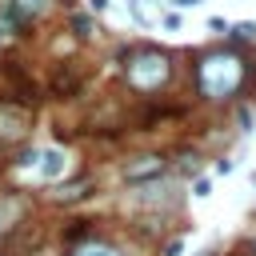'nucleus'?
<instances>
[{
    "instance_id": "f257e3e1",
    "label": "nucleus",
    "mask_w": 256,
    "mask_h": 256,
    "mask_svg": "<svg viewBox=\"0 0 256 256\" xmlns=\"http://www.w3.org/2000/svg\"><path fill=\"white\" fill-rule=\"evenodd\" d=\"M196 84H200L204 96L224 100V96H232V92L244 84V60H240L236 52H212V56L200 60V68H196Z\"/></svg>"
},
{
    "instance_id": "f03ea898",
    "label": "nucleus",
    "mask_w": 256,
    "mask_h": 256,
    "mask_svg": "<svg viewBox=\"0 0 256 256\" xmlns=\"http://www.w3.org/2000/svg\"><path fill=\"white\" fill-rule=\"evenodd\" d=\"M124 72H128V84H132V88L152 92V88H160V84L168 80V56L156 52V48H140V52L128 56Z\"/></svg>"
},
{
    "instance_id": "7ed1b4c3",
    "label": "nucleus",
    "mask_w": 256,
    "mask_h": 256,
    "mask_svg": "<svg viewBox=\"0 0 256 256\" xmlns=\"http://www.w3.org/2000/svg\"><path fill=\"white\" fill-rule=\"evenodd\" d=\"M44 180H56L60 172H64V152L60 148H44V152H36V164H32Z\"/></svg>"
},
{
    "instance_id": "20e7f679",
    "label": "nucleus",
    "mask_w": 256,
    "mask_h": 256,
    "mask_svg": "<svg viewBox=\"0 0 256 256\" xmlns=\"http://www.w3.org/2000/svg\"><path fill=\"white\" fill-rule=\"evenodd\" d=\"M160 172H164V160H160V156H140L136 164H128L124 176H128V180H148V176H160Z\"/></svg>"
},
{
    "instance_id": "39448f33",
    "label": "nucleus",
    "mask_w": 256,
    "mask_h": 256,
    "mask_svg": "<svg viewBox=\"0 0 256 256\" xmlns=\"http://www.w3.org/2000/svg\"><path fill=\"white\" fill-rule=\"evenodd\" d=\"M20 208H24V204H20V196H0V232L16 224V216H20Z\"/></svg>"
},
{
    "instance_id": "423d86ee",
    "label": "nucleus",
    "mask_w": 256,
    "mask_h": 256,
    "mask_svg": "<svg viewBox=\"0 0 256 256\" xmlns=\"http://www.w3.org/2000/svg\"><path fill=\"white\" fill-rule=\"evenodd\" d=\"M44 4H48V0H16V4H12V20H28V16H36Z\"/></svg>"
},
{
    "instance_id": "0eeeda50",
    "label": "nucleus",
    "mask_w": 256,
    "mask_h": 256,
    "mask_svg": "<svg viewBox=\"0 0 256 256\" xmlns=\"http://www.w3.org/2000/svg\"><path fill=\"white\" fill-rule=\"evenodd\" d=\"M72 256H120V252L108 248V244H84V248H76Z\"/></svg>"
},
{
    "instance_id": "6e6552de",
    "label": "nucleus",
    "mask_w": 256,
    "mask_h": 256,
    "mask_svg": "<svg viewBox=\"0 0 256 256\" xmlns=\"http://www.w3.org/2000/svg\"><path fill=\"white\" fill-rule=\"evenodd\" d=\"M232 36H236V40H256V24H236Z\"/></svg>"
},
{
    "instance_id": "1a4fd4ad",
    "label": "nucleus",
    "mask_w": 256,
    "mask_h": 256,
    "mask_svg": "<svg viewBox=\"0 0 256 256\" xmlns=\"http://www.w3.org/2000/svg\"><path fill=\"white\" fill-rule=\"evenodd\" d=\"M72 28H76V36H92V20H88V16H76Z\"/></svg>"
},
{
    "instance_id": "9d476101",
    "label": "nucleus",
    "mask_w": 256,
    "mask_h": 256,
    "mask_svg": "<svg viewBox=\"0 0 256 256\" xmlns=\"http://www.w3.org/2000/svg\"><path fill=\"white\" fill-rule=\"evenodd\" d=\"M212 192V180H196V196H208Z\"/></svg>"
},
{
    "instance_id": "9b49d317",
    "label": "nucleus",
    "mask_w": 256,
    "mask_h": 256,
    "mask_svg": "<svg viewBox=\"0 0 256 256\" xmlns=\"http://www.w3.org/2000/svg\"><path fill=\"white\" fill-rule=\"evenodd\" d=\"M180 252H184V244H180V240H172V244L164 248V256H180Z\"/></svg>"
},
{
    "instance_id": "f8f14e48",
    "label": "nucleus",
    "mask_w": 256,
    "mask_h": 256,
    "mask_svg": "<svg viewBox=\"0 0 256 256\" xmlns=\"http://www.w3.org/2000/svg\"><path fill=\"white\" fill-rule=\"evenodd\" d=\"M176 8H192V4H200V0H172Z\"/></svg>"
}]
</instances>
